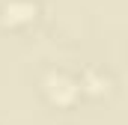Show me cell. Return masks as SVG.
I'll return each instance as SVG.
<instances>
[{"label": "cell", "instance_id": "cell-1", "mask_svg": "<svg viewBox=\"0 0 128 125\" xmlns=\"http://www.w3.org/2000/svg\"><path fill=\"white\" fill-rule=\"evenodd\" d=\"M45 86H48L51 101H57V104H72L74 95H78V86H74L68 78H63V74H51Z\"/></svg>", "mask_w": 128, "mask_h": 125}, {"label": "cell", "instance_id": "cell-2", "mask_svg": "<svg viewBox=\"0 0 128 125\" xmlns=\"http://www.w3.org/2000/svg\"><path fill=\"white\" fill-rule=\"evenodd\" d=\"M33 12H36V6H30V3H18V0H15V3H9V6L3 9V15H6L3 21H6V24H24V21H30Z\"/></svg>", "mask_w": 128, "mask_h": 125}]
</instances>
